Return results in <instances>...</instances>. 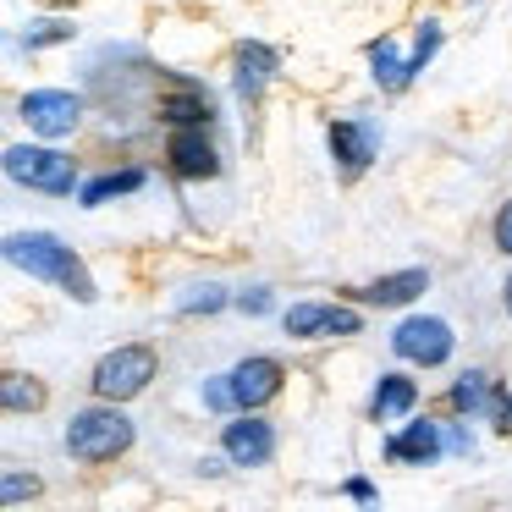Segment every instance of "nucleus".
I'll return each mask as SVG.
<instances>
[{"mask_svg": "<svg viewBox=\"0 0 512 512\" xmlns=\"http://www.w3.org/2000/svg\"><path fill=\"white\" fill-rule=\"evenodd\" d=\"M6 259H12L17 270H28L34 281L61 287L67 298H78V303L100 298V287H94V276L83 270V259L72 254L56 232H12V237H6Z\"/></svg>", "mask_w": 512, "mask_h": 512, "instance_id": "f257e3e1", "label": "nucleus"}, {"mask_svg": "<svg viewBox=\"0 0 512 512\" xmlns=\"http://www.w3.org/2000/svg\"><path fill=\"white\" fill-rule=\"evenodd\" d=\"M78 463H116V457L133 446V419L122 413V402H94V408H78L67 419V435H61Z\"/></svg>", "mask_w": 512, "mask_h": 512, "instance_id": "f03ea898", "label": "nucleus"}, {"mask_svg": "<svg viewBox=\"0 0 512 512\" xmlns=\"http://www.w3.org/2000/svg\"><path fill=\"white\" fill-rule=\"evenodd\" d=\"M155 369H160V358L149 342H122L94 364L89 386H94V397H105V402H133L138 391L155 380Z\"/></svg>", "mask_w": 512, "mask_h": 512, "instance_id": "7ed1b4c3", "label": "nucleus"}, {"mask_svg": "<svg viewBox=\"0 0 512 512\" xmlns=\"http://www.w3.org/2000/svg\"><path fill=\"white\" fill-rule=\"evenodd\" d=\"M6 177L23 182L34 193H72L78 188V160L61 155V149H45V144H12L6 149Z\"/></svg>", "mask_w": 512, "mask_h": 512, "instance_id": "20e7f679", "label": "nucleus"}, {"mask_svg": "<svg viewBox=\"0 0 512 512\" xmlns=\"http://www.w3.org/2000/svg\"><path fill=\"white\" fill-rule=\"evenodd\" d=\"M452 347H457L452 325L435 320V314H408V320L391 331V353L408 358V364H419V369L446 364V358H452Z\"/></svg>", "mask_w": 512, "mask_h": 512, "instance_id": "39448f33", "label": "nucleus"}, {"mask_svg": "<svg viewBox=\"0 0 512 512\" xmlns=\"http://www.w3.org/2000/svg\"><path fill=\"white\" fill-rule=\"evenodd\" d=\"M17 116H23L28 133H39V138H72L83 122V100L67 89H28L23 100H17Z\"/></svg>", "mask_w": 512, "mask_h": 512, "instance_id": "423d86ee", "label": "nucleus"}, {"mask_svg": "<svg viewBox=\"0 0 512 512\" xmlns=\"http://www.w3.org/2000/svg\"><path fill=\"white\" fill-rule=\"evenodd\" d=\"M281 331H287L292 342H325V336H358L364 320H358V309H347V303H292V309L281 314Z\"/></svg>", "mask_w": 512, "mask_h": 512, "instance_id": "0eeeda50", "label": "nucleus"}, {"mask_svg": "<svg viewBox=\"0 0 512 512\" xmlns=\"http://www.w3.org/2000/svg\"><path fill=\"white\" fill-rule=\"evenodd\" d=\"M221 452L232 468H265L276 457V424L259 419L254 408H243V419H232L221 430Z\"/></svg>", "mask_w": 512, "mask_h": 512, "instance_id": "6e6552de", "label": "nucleus"}, {"mask_svg": "<svg viewBox=\"0 0 512 512\" xmlns=\"http://www.w3.org/2000/svg\"><path fill=\"white\" fill-rule=\"evenodd\" d=\"M166 166L177 171L182 182L221 177V155H215V144L204 138V127H177V133L166 138Z\"/></svg>", "mask_w": 512, "mask_h": 512, "instance_id": "1a4fd4ad", "label": "nucleus"}, {"mask_svg": "<svg viewBox=\"0 0 512 512\" xmlns=\"http://www.w3.org/2000/svg\"><path fill=\"white\" fill-rule=\"evenodd\" d=\"M281 380H287V369H281L276 358H265V353L243 358V364L232 369V397H237V408H265L270 397H281Z\"/></svg>", "mask_w": 512, "mask_h": 512, "instance_id": "9d476101", "label": "nucleus"}, {"mask_svg": "<svg viewBox=\"0 0 512 512\" xmlns=\"http://www.w3.org/2000/svg\"><path fill=\"white\" fill-rule=\"evenodd\" d=\"M325 144H331V160H342L347 177H358V171L375 160V127H369V122H353V116H342V122L325 127Z\"/></svg>", "mask_w": 512, "mask_h": 512, "instance_id": "9b49d317", "label": "nucleus"}, {"mask_svg": "<svg viewBox=\"0 0 512 512\" xmlns=\"http://www.w3.org/2000/svg\"><path fill=\"white\" fill-rule=\"evenodd\" d=\"M419 292H430V270H391V276L369 281V287H358L353 298L358 303H375V309H402V303H413Z\"/></svg>", "mask_w": 512, "mask_h": 512, "instance_id": "f8f14e48", "label": "nucleus"}, {"mask_svg": "<svg viewBox=\"0 0 512 512\" xmlns=\"http://www.w3.org/2000/svg\"><path fill=\"white\" fill-rule=\"evenodd\" d=\"M276 78V50L259 45V39H248V45H237V100L254 105L259 94H265V83Z\"/></svg>", "mask_w": 512, "mask_h": 512, "instance_id": "ddd939ff", "label": "nucleus"}, {"mask_svg": "<svg viewBox=\"0 0 512 512\" xmlns=\"http://www.w3.org/2000/svg\"><path fill=\"white\" fill-rule=\"evenodd\" d=\"M413 402H419V386H413L408 375H380L375 397H369V419L391 424V419H402V413H413Z\"/></svg>", "mask_w": 512, "mask_h": 512, "instance_id": "4468645a", "label": "nucleus"}, {"mask_svg": "<svg viewBox=\"0 0 512 512\" xmlns=\"http://www.w3.org/2000/svg\"><path fill=\"white\" fill-rule=\"evenodd\" d=\"M441 446H446V441H441V424L419 419V424H408L402 435H391V441H386V457H397V463H430Z\"/></svg>", "mask_w": 512, "mask_h": 512, "instance_id": "2eb2a0df", "label": "nucleus"}, {"mask_svg": "<svg viewBox=\"0 0 512 512\" xmlns=\"http://www.w3.org/2000/svg\"><path fill=\"white\" fill-rule=\"evenodd\" d=\"M369 67H375L369 78H375L380 89H391V94L413 83V56H397V45H391V39H375V45H369Z\"/></svg>", "mask_w": 512, "mask_h": 512, "instance_id": "dca6fc26", "label": "nucleus"}, {"mask_svg": "<svg viewBox=\"0 0 512 512\" xmlns=\"http://www.w3.org/2000/svg\"><path fill=\"white\" fill-rule=\"evenodd\" d=\"M446 397H452L457 413H490V402H496V380H490L485 369H463Z\"/></svg>", "mask_w": 512, "mask_h": 512, "instance_id": "f3484780", "label": "nucleus"}, {"mask_svg": "<svg viewBox=\"0 0 512 512\" xmlns=\"http://www.w3.org/2000/svg\"><path fill=\"white\" fill-rule=\"evenodd\" d=\"M160 116H166V122H177V127H204L215 116V105H210V94L182 89V94H171V100H160Z\"/></svg>", "mask_w": 512, "mask_h": 512, "instance_id": "a211bd4d", "label": "nucleus"}, {"mask_svg": "<svg viewBox=\"0 0 512 512\" xmlns=\"http://www.w3.org/2000/svg\"><path fill=\"white\" fill-rule=\"evenodd\" d=\"M0 402H6V413H39L45 408V386H39L34 375H6L0 380Z\"/></svg>", "mask_w": 512, "mask_h": 512, "instance_id": "6ab92c4d", "label": "nucleus"}, {"mask_svg": "<svg viewBox=\"0 0 512 512\" xmlns=\"http://www.w3.org/2000/svg\"><path fill=\"white\" fill-rule=\"evenodd\" d=\"M138 188H144V171H111V177H94L89 182V188H83V204H89V210H94V204H111V199H122V193H138Z\"/></svg>", "mask_w": 512, "mask_h": 512, "instance_id": "aec40b11", "label": "nucleus"}, {"mask_svg": "<svg viewBox=\"0 0 512 512\" xmlns=\"http://www.w3.org/2000/svg\"><path fill=\"white\" fill-rule=\"evenodd\" d=\"M215 314V309H226V292L221 287H188V298H177V314Z\"/></svg>", "mask_w": 512, "mask_h": 512, "instance_id": "412c9836", "label": "nucleus"}, {"mask_svg": "<svg viewBox=\"0 0 512 512\" xmlns=\"http://www.w3.org/2000/svg\"><path fill=\"white\" fill-rule=\"evenodd\" d=\"M61 39H72L67 23H34L23 34V50H45V45H61Z\"/></svg>", "mask_w": 512, "mask_h": 512, "instance_id": "4be33fe9", "label": "nucleus"}, {"mask_svg": "<svg viewBox=\"0 0 512 512\" xmlns=\"http://www.w3.org/2000/svg\"><path fill=\"white\" fill-rule=\"evenodd\" d=\"M23 496H39V479L34 474H6V479H0V501H6V507H12V501H23Z\"/></svg>", "mask_w": 512, "mask_h": 512, "instance_id": "5701e85b", "label": "nucleus"}, {"mask_svg": "<svg viewBox=\"0 0 512 512\" xmlns=\"http://www.w3.org/2000/svg\"><path fill=\"white\" fill-rule=\"evenodd\" d=\"M435 50H441V28L424 23V28H419V45H413V72H424V61H430Z\"/></svg>", "mask_w": 512, "mask_h": 512, "instance_id": "b1692460", "label": "nucleus"}, {"mask_svg": "<svg viewBox=\"0 0 512 512\" xmlns=\"http://www.w3.org/2000/svg\"><path fill=\"white\" fill-rule=\"evenodd\" d=\"M204 408H237V397H232V375H215L210 386H204Z\"/></svg>", "mask_w": 512, "mask_h": 512, "instance_id": "393cba45", "label": "nucleus"}, {"mask_svg": "<svg viewBox=\"0 0 512 512\" xmlns=\"http://www.w3.org/2000/svg\"><path fill=\"white\" fill-rule=\"evenodd\" d=\"M490 237H496V248H501V254H507V259H512V199H507V204H501V210H496V221H490Z\"/></svg>", "mask_w": 512, "mask_h": 512, "instance_id": "a878e982", "label": "nucleus"}, {"mask_svg": "<svg viewBox=\"0 0 512 512\" xmlns=\"http://www.w3.org/2000/svg\"><path fill=\"white\" fill-rule=\"evenodd\" d=\"M490 419H496L501 435H512V397H507V391H496V402H490Z\"/></svg>", "mask_w": 512, "mask_h": 512, "instance_id": "bb28decb", "label": "nucleus"}, {"mask_svg": "<svg viewBox=\"0 0 512 512\" xmlns=\"http://www.w3.org/2000/svg\"><path fill=\"white\" fill-rule=\"evenodd\" d=\"M237 309H243V314H270V292H243Z\"/></svg>", "mask_w": 512, "mask_h": 512, "instance_id": "cd10ccee", "label": "nucleus"}, {"mask_svg": "<svg viewBox=\"0 0 512 512\" xmlns=\"http://www.w3.org/2000/svg\"><path fill=\"white\" fill-rule=\"evenodd\" d=\"M347 496H353V501H375V485H369V479H347Z\"/></svg>", "mask_w": 512, "mask_h": 512, "instance_id": "c85d7f7f", "label": "nucleus"}, {"mask_svg": "<svg viewBox=\"0 0 512 512\" xmlns=\"http://www.w3.org/2000/svg\"><path fill=\"white\" fill-rule=\"evenodd\" d=\"M501 303H507V314H512V276H507V287H501Z\"/></svg>", "mask_w": 512, "mask_h": 512, "instance_id": "c756f323", "label": "nucleus"}]
</instances>
